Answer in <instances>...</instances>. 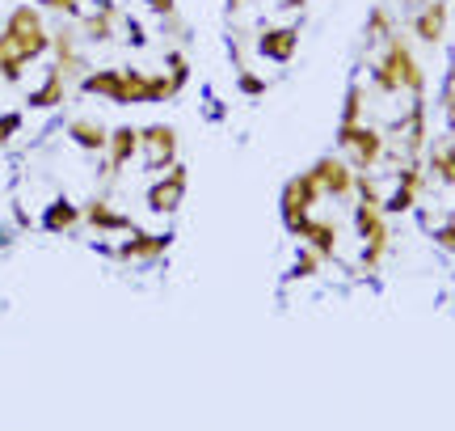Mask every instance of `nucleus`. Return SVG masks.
<instances>
[{
  "mask_svg": "<svg viewBox=\"0 0 455 431\" xmlns=\"http://www.w3.org/2000/svg\"><path fill=\"white\" fill-rule=\"evenodd\" d=\"M236 89H241L244 98H261V94H266V81H261L258 72H249V68H241V77H236Z\"/></svg>",
  "mask_w": 455,
  "mask_h": 431,
  "instance_id": "nucleus-28",
  "label": "nucleus"
},
{
  "mask_svg": "<svg viewBox=\"0 0 455 431\" xmlns=\"http://www.w3.org/2000/svg\"><path fill=\"white\" fill-rule=\"evenodd\" d=\"M4 38H9V47L26 60V64H34V60H43L51 51V30L43 26V9L38 4H17L13 13L4 17Z\"/></svg>",
  "mask_w": 455,
  "mask_h": 431,
  "instance_id": "nucleus-2",
  "label": "nucleus"
},
{
  "mask_svg": "<svg viewBox=\"0 0 455 431\" xmlns=\"http://www.w3.org/2000/svg\"><path fill=\"white\" fill-rule=\"evenodd\" d=\"M140 149H144V166L152 174H164L178 166V127L173 123H148L140 132Z\"/></svg>",
  "mask_w": 455,
  "mask_h": 431,
  "instance_id": "nucleus-7",
  "label": "nucleus"
},
{
  "mask_svg": "<svg viewBox=\"0 0 455 431\" xmlns=\"http://www.w3.org/2000/svg\"><path fill=\"white\" fill-rule=\"evenodd\" d=\"M401 4H405V9H413V13H418V9H422L426 0H401Z\"/></svg>",
  "mask_w": 455,
  "mask_h": 431,
  "instance_id": "nucleus-34",
  "label": "nucleus"
},
{
  "mask_svg": "<svg viewBox=\"0 0 455 431\" xmlns=\"http://www.w3.org/2000/svg\"><path fill=\"white\" fill-rule=\"evenodd\" d=\"M371 85L384 98L401 94V89L413 94V98H426V72L401 34H392L388 43H384V51H379V60L371 64Z\"/></svg>",
  "mask_w": 455,
  "mask_h": 431,
  "instance_id": "nucleus-1",
  "label": "nucleus"
},
{
  "mask_svg": "<svg viewBox=\"0 0 455 431\" xmlns=\"http://www.w3.org/2000/svg\"><path fill=\"white\" fill-rule=\"evenodd\" d=\"M426 174H430L439 186H455V140H443V144L430 149V157H426Z\"/></svg>",
  "mask_w": 455,
  "mask_h": 431,
  "instance_id": "nucleus-22",
  "label": "nucleus"
},
{
  "mask_svg": "<svg viewBox=\"0 0 455 431\" xmlns=\"http://www.w3.org/2000/svg\"><path fill=\"white\" fill-rule=\"evenodd\" d=\"M321 199H325V191L316 186L312 169H304V174H295V178H287V183H283L278 212H283V224H287V232H291V237H299V229L312 220V207H316Z\"/></svg>",
  "mask_w": 455,
  "mask_h": 431,
  "instance_id": "nucleus-4",
  "label": "nucleus"
},
{
  "mask_svg": "<svg viewBox=\"0 0 455 431\" xmlns=\"http://www.w3.org/2000/svg\"><path fill=\"white\" fill-rule=\"evenodd\" d=\"M81 94H93V98H106L110 106H118V94H123V68H98L81 81Z\"/></svg>",
  "mask_w": 455,
  "mask_h": 431,
  "instance_id": "nucleus-19",
  "label": "nucleus"
},
{
  "mask_svg": "<svg viewBox=\"0 0 455 431\" xmlns=\"http://www.w3.org/2000/svg\"><path fill=\"white\" fill-rule=\"evenodd\" d=\"M38 9H51V13H64V17H81V0H38Z\"/></svg>",
  "mask_w": 455,
  "mask_h": 431,
  "instance_id": "nucleus-30",
  "label": "nucleus"
},
{
  "mask_svg": "<svg viewBox=\"0 0 455 431\" xmlns=\"http://www.w3.org/2000/svg\"><path fill=\"white\" fill-rule=\"evenodd\" d=\"M110 157H106V169H101V178H118L123 169L135 161V152H140V127H131V123H123V127H114L110 132Z\"/></svg>",
  "mask_w": 455,
  "mask_h": 431,
  "instance_id": "nucleus-11",
  "label": "nucleus"
},
{
  "mask_svg": "<svg viewBox=\"0 0 455 431\" xmlns=\"http://www.w3.org/2000/svg\"><path fill=\"white\" fill-rule=\"evenodd\" d=\"M283 4H287V9H304V0H283Z\"/></svg>",
  "mask_w": 455,
  "mask_h": 431,
  "instance_id": "nucleus-36",
  "label": "nucleus"
},
{
  "mask_svg": "<svg viewBox=\"0 0 455 431\" xmlns=\"http://www.w3.org/2000/svg\"><path fill=\"white\" fill-rule=\"evenodd\" d=\"M426 166L422 161H405V166L396 169V191L392 195H384V216H405L418 207V195H422L426 186Z\"/></svg>",
  "mask_w": 455,
  "mask_h": 431,
  "instance_id": "nucleus-9",
  "label": "nucleus"
},
{
  "mask_svg": "<svg viewBox=\"0 0 455 431\" xmlns=\"http://www.w3.org/2000/svg\"><path fill=\"white\" fill-rule=\"evenodd\" d=\"M447 17H451V4H447V0H426L409 26H413V34L422 38L426 47H439L443 34H447Z\"/></svg>",
  "mask_w": 455,
  "mask_h": 431,
  "instance_id": "nucleus-12",
  "label": "nucleus"
},
{
  "mask_svg": "<svg viewBox=\"0 0 455 431\" xmlns=\"http://www.w3.org/2000/svg\"><path fill=\"white\" fill-rule=\"evenodd\" d=\"M81 220H84V207H76L72 199H64V195H60V199L47 203V212H43V229L55 232V237H64V232H72Z\"/></svg>",
  "mask_w": 455,
  "mask_h": 431,
  "instance_id": "nucleus-16",
  "label": "nucleus"
},
{
  "mask_svg": "<svg viewBox=\"0 0 455 431\" xmlns=\"http://www.w3.org/2000/svg\"><path fill=\"white\" fill-rule=\"evenodd\" d=\"M355 232L358 241H363V271H375V266L384 263V254H388L392 246V229H388V216H384V207L379 203H367L358 199L355 203Z\"/></svg>",
  "mask_w": 455,
  "mask_h": 431,
  "instance_id": "nucleus-3",
  "label": "nucleus"
},
{
  "mask_svg": "<svg viewBox=\"0 0 455 431\" xmlns=\"http://www.w3.org/2000/svg\"><path fill=\"white\" fill-rule=\"evenodd\" d=\"M312 178L325 191V199H350V195H355V183H358L355 166H350L346 157H316V161H312Z\"/></svg>",
  "mask_w": 455,
  "mask_h": 431,
  "instance_id": "nucleus-8",
  "label": "nucleus"
},
{
  "mask_svg": "<svg viewBox=\"0 0 455 431\" xmlns=\"http://www.w3.org/2000/svg\"><path fill=\"white\" fill-rule=\"evenodd\" d=\"M51 51H55V68L64 72L68 81H84L89 72H84V55L76 47V34L72 30H55L51 34Z\"/></svg>",
  "mask_w": 455,
  "mask_h": 431,
  "instance_id": "nucleus-14",
  "label": "nucleus"
},
{
  "mask_svg": "<svg viewBox=\"0 0 455 431\" xmlns=\"http://www.w3.org/2000/svg\"><path fill=\"white\" fill-rule=\"evenodd\" d=\"M186 191H190V169L186 166H169L164 174H156V183L148 186V212H156V216H173L186 203Z\"/></svg>",
  "mask_w": 455,
  "mask_h": 431,
  "instance_id": "nucleus-6",
  "label": "nucleus"
},
{
  "mask_svg": "<svg viewBox=\"0 0 455 431\" xmlns=\"http://www.w3.org/2000/svg\"><path fill=\"white\" fill-rule=\"evenodd\" d=\"M164 64H169V81H173V89H186V81H190V60H186V51H169L164 55Z\"/></svg>",
  "mask_w": 455,
  "mask_h": 431,
  "instance_id": "nucleus-27",
  "label": "nucleus"
},
{
  "mask_svg": "<svg viewBox=\"0 0 455 431\" xmlns=\"http://www.w3.org/2000/svg\"><path fill=\"white\" fill-rule=\"evenodd\" d=\"M321 263H325V258H321L312 246H304L299 254H295V263H291V280H312V275L321 271Z\"/></svg>",
  "mask_w": 455,
  "mask_h": 431,
  "instance_id": "nucleus-26",
  "label": "nucleus"
},
{
  "mask_svg": "<svg viewBox=\"0 0 455 431\" xmlns=\"http://www.w3.org/2000/svg\"><path fill=\"white\" fill-rule=\"evenodd\" d=\"M338 149L346 152V161L355 166V174H371L384 161L388 140H384V132H375L367 123H338Z\"/></svg>",
  "mask_w": 455,
  "mask_h": 431,
  "instance_id": "nucleus-5",
  "label": "nucleus"
},
{
  "mask_svg": "<svg viewBox=\"0 0 455 431\" xmlns=\"http://www.w3.org/2000/svg\"><path fill=\"white\" fill-rule=\"evenodd\" d=\"M84 224L93 232H135V220L127 212L110 207V199H89L84 203Z\"/></svg>",
  "mask_w": 455,
  "mask_h": 431,
  "instance_id": "nucleus-15",
  "label": "nucleus"
},
{
  "mask_svg": "<svg viewBox=\"0 0 455 431\" xmlns=\"http://www.w3.org/2000/svg\"><path fill=\"white\" fill-rule=\"evenodd\" d=\"M299 51V26H270L258 34V55L275 60V64H291Z\"/></svg>",
  "mask_w": 455,
  "mask_h": 431,
  "instance_id": "nucleus-10",
  "label": "nucleus"
},
{
  "mask_svg": "<svg viewBox=\"0 0 455 431\" xmlns=\"http://www.w3.org/2000/svg\"><path fill=\"white\" fill-rule=\"evenodd\" d=\"M148 9L161 17V21H173L178 17V0H148Z\"/></svg>",
  "mask_w": 455,
  "mask_h": 431,
  "instance_id": "nucleus-32",
  "label": "nucleus"
},
{
  "mask_svg": "<svg viewBox=\"0 0 455 431\" xmlns=\"http://www.w3.org/2000/svg\"><path fill=\"white\" fill-rule=\"evenodd\" d=\"M443 115H447V132H455V89H443Z\"/></svg>",
  "mask_w": 455,
  "mask_h": 431,
  "instance_id": "nucleus-33",
  "label": "nucleus"
},
{
  "mask_svg": "<svg viewBox=\"0 0 455 431\" xmlns=\"http://www.w3.org/2000/svg\"><path fill=\"white\" fill-rule=\"evenodd\" d=\"M17 132H21V115H17V110L0 115V144H9V140H13Z\"/></svg>",
  "mask_w": 455,
  "mask_h": 431,
  "instance_id": "nucleus-31",
  "label": "nucleus"
},
{
  "mask_svg": "<svg viewBox=\"0 0 455 431\" xmlns=\"http://www.w3.org/2000/svg\"><path fill=\"white\" fill-rule=\"evenodd\" d=\"M392 13L384 9V4H375L371 13H367V26H363V38H367V47H375V43H388L392 38Z\"/></svg>",
  "mask_w": 455,
  "mask_h": 431,
  "instance_id": "nucleus-24",
  "label": "nucleus"
},
{
  "mask_svg": "<svg viewBox=\"0 0 455 431\" xmlns=\"http://www.w3.org/2000/svg\"><path fill=\"white\" fill-rule=\"evenodd\" d=\"M114 17H118L114 0H98V9L84 13V38H89V43H110L114 38Z\"/></svg>",
  "mask_w": 455,
  "mask_h": 431,
  "instance_id": "nucleus-23",
  "label": "nucleus"
},
{
  "mask_svg": "<svg viewBox=\"0 0 455 431\" xmlns=\"http://www.w3.org/2000/svg\"><path fill=\"white\" fill-rule=\"evenodd\" d=\"M447 85L455 89V60H451V68H447Z\"/></svg>",
  "mask_w": 455,
  "mask_h": 431,
  "instance_id": "nucleus-35",
  "label": "nucleus"
},
{
  "mask_svg": "<svg viewBox=\"0 0 455 431\" xmlns=\"http://www.w3.org/2000/svg\"><path fill=\"white\" fill-rule=\"evenodd\" d=\"M435 246H439L443 254H455V216L451 220H443L439 229H435Z\"/></svg>",
  "mask_w": 455,
  "mask_h": 431,
  "instance_id": "nucleus-29",
  "label": "nucleus"
},
{
  "mask_svg": "<svg viewBox=\"0 0 455 431\" xmlns=\"http://www.w3.org/2000/svg\"><path fill=\"white\" fill-rule=\"evenodd\" d=\"M363 106H367V94H363V85H350L346 89V102H341V123H363Z\"/></svg>",
  "mask_w": 455,
  "mask_h": 431,
  "instance_id": "nucleus-25",
  "label": "nucleus"
},
{
  "mask_svg": "<svg viewBox=\"0 0 455 431\" xmlns=\"http://www.w3.org/2000/svg\"><path fill=\"white\" fill-rule=\"evenodd\" d=\"M64 98H68V77L60 72V68H47L43 85L30 94V106H34V110H55Z\"/></svg>",
  "mask_w": 455,
  "mask_h": 431,
  "instance_id": "nucleus-21",
  "label": "nucleus"
},
{
  "mask_svg": "<svg viewBox=\"0 0 455 431\" xmlns=\"http://www.w3.org/2000/svg\"><path fill=\"white\" fill-rule=\"evenodd\" d=\"M0 246H4V237H0Z\"/></svg>",
  "mask_w": 455,
  "mask_h": 431,
  "instance_id": "nucleus-37",
  "label": "nucleus"
},
{
  "mask_svg": "<svg viewBox=\"0 0 455 431\" xmlns=\"http://www.w3.org/2000/svg\"><path fill=\"white\" fill-rule=\"evenodd\" d=\"M118 106H152V72H144V68H123Z\"/></svg>",
  "mask_w": 455,
  "mask_h": 431,
  "instance_id": "nucleus-20",
  "label": "nucleus"
},
{
  "mask_svg": "<svg viewBox=\"0 0 455 431\" xmlns=\"http://www.w3.org/2000/svg\"><path fill=\"white\" fill-rule=\"evenodd\" d=\"M68 135H72V144L84 152H106L110 149V132L101 127L98 118H72L68 123Z\"/></svg>",
  "mask_w": 455,
  "mask_h": 431,
  "instance_id": "nucleus-17",
  "label": "nucleus"
},
{
  "mask_svg": "<svg viewBox=\"0 0 455 431\" xmlns=\"http://www.w3.org/2000/svg\"><path fill=\"white\" fill-rule=\"evenodd\" d=\"M299 237H304V246H312L321 258H338V224H333V220H316V216H312L308 224L299 229Z\"/></svg>",
  "mask_w": 455,
  "mask_h": 431,
  "instance_id": "nucleus-18",
  "label": "nucleus"
},
{
  "mask_svg": "<svg viewBox=\"0 0 455 431\" xmlns=\"http://www.w3.org/2000/svg\"><path fill=\"white\" fill-rule=\"evenodd\" d=\"M169 246H173V237H169V232H140L135 229L123 246L114 249V254H118L123 263H156Z\"/></svg>",
  "mask_w": 455,
  "mask_h": 431,
  "instance_id": "nucleus-13",
  "label": "nucleus"
}]
</instances>
